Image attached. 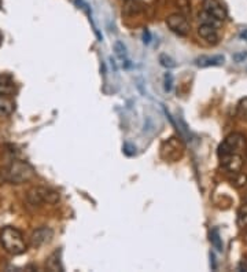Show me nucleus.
Masks as SVG:
<instances>
[{
	"label": "nucleus",
	"mask_w": 247,
	"mask_h": 272,
	"mask_svg": "<svg viewBox=\"0 0 247 272\" xmlns=\"http://www.w3.org/2000/svg\"><path fill=\"white\" fill-rule=\"evenodd\" d=\"M0 243L7 253L18 256L26 252V243L24 241V235L15 227H5L0 231Z\"/></svg>",
	"instance_id": "nucleus-1"
},
{
	"label": "nucleus",
	"mask_w": 247,
	"mask_h": 272,
	"mask_svg": "<svg viewBox=\"0 0 247 272\" xmlns=\"http://www.w3.org/2000/svg\"><path fill=\"white\" fill-rule=\"evenodd\" d=\"M2 176L5 180L13 184H22L29 181L33 177V168L25 161H13L2 171Z\"/></svg>",
	"instance_id": "nucleus-2"
},
{
	"label": "nucleus",
	"mask_w": 247,
	"mask_h": 272,
	"mask_svg": "<svg viewBox=\"0 0 247 272\" xmlns=\"http://www.w3.org/2000/svg\"><path fill=\"white\" fill-rule=\"evenodd\" d=\"M26 199L33 206L55 205L56 202H59V193L48 187H34L28 191Z\"/></svg>",
	"instance_id": "nucleus-3"
},
{
	"label": "nucleus",
	"mask_w": 247,
	"mask_h": 272,
	"mask_svg": "<svg viewBox=\"0 0 247 272\" xmlns=\"http://www.w3.org/2000/svg\"><path fill=\"white\" fill-rule=\"evenodd\" d=\"M246 150V136L243 134H235L228 135L224 142L218 146V157L228 156V154H235L238 153L240 154V151Z\"/></svg>",
	"instance_id": "nucleus-4"
},
{
	"label": "nucleus",
	"mask_w": 247,
	"mask_h": 272,
	"mask_svg": "<svg viewBox=\"0 0 247 272\" xmlns=\"http://www.w3.org/2000/svg\"><path fill=\"white\" fill-rule=\"evenodd\" d=\"M167 25L176 35L187 36L190 33V22H188L187 17L181 13L171 14L167 18Z\"/></svg>",
	"instance_id": "nucleus-5"
},
{
	"label": "nucleus",
	"mask_w": 247,
	"mask_h": 272,
	"mask_svg": "<svg viewBox=\"0 0 247 272\" xmlns=\"http://www.w3.org/2000/svg\"><path fill=\"white\" fill-rule=\"evenodd\" d=\"M54 237V231L50 227H40L34 229L30 235V245L33 247H40L48 243Z\"/></svg>",
	"instance_id": "nucleus-6"
},
{
	"label": "nucleus",
	"mask_w": 247,
	"mask_h": 272,
	"mask_svg": "<svg viewBox=\"0 0 247 272\" xmlns=\"http://www.w3.org/2000/svg\"><path fill=\"white\" fill-rule=\"evenodd\" d=\"M203 11L216 18L218 22L225 21L227 15H228L224 6L217 0H203Z\"/></svg>",
	"instance_id": "nucleus-7"
},
{
	"label": "nucleus",
	"mask_w": 247,
	"mask_h": 272,
	"mask_svg": "<svg viewBox=\"0 0 247 272\" xmlns=\"http://www.w3.org/2000/svg\"><path fill=\"white\" fill-rule=\"evenodd\" d=\"M221 160V166L225 171L231 173H238L243 168V158L240 154L235 153V154H228V156L220 157Z\"/></svg>",
	"instance_id": "nucleus-8"
},
{
	"label": "nucleus",
	"mask_w": 247,
	"mask_h": 272,
	"mask_svg": "<svg viewBox=\"0 0 247 272\" xmlns=\"http://www.w3.org/2000/svg\"><path fill=\"white\" fill-rule=\"evenodd\" d=\"M161 153L165 154L168 153L167 156H163V158L168 161H176L180 157V151L183 150L181 146H180V142L176 138H171L168 139L167 142H163L161 147Z\"/></svg>",
	"instance_id": "nucleus-9"
},
{
	"label": "nucleus",
	"mask_w": 247,
	"mask_h": 272,
	"mask_svg": "<svg viewBox=\"0 0 247 272\" xmlns=\"http://www.w3.org/2000/svg\"><path fill=\"white\" fill-rule=\"evenodd\" d=\"M198 35L206 41H209L212 44H216L218 41V33H217V26L209 25V24H200L198 28Z\"/></svg>",
	"instance_id": "nucleus-10"
},
{
	"label": "nucleus",
	"mask_w": 247,
	"mask_h": 272,
	"mask_svg": "<svg viewBox=\"0 0 247 272\" xmlns=\"http://www.w3.org/2000/svg\"><path fill=\"white\" fill-rule=\"evenodd\" d=\"M15 92V82L13 77L9 74H2L0 76V95L11 96Z\"/></svg>",
	"instance_id": "nucleus-11"
},
{
	"label": "nucleus",
	"mask_w": 247,
	"mask_h": 272,
	"mask_svg": "<svg viewBox=\"0 0 247 272\" xmlns=\"http://www.w3.org/2000/svg\"><path fill=\"white\" fill-rule=\"evenodd\" d=\"M225 58L222 55H213V56H200L195 60L196 66L199 68H209V66H220L224 64Z\"/></svg>",
	"instance_id": "nucleus-12"
},
{
	"label": "nucleus",
	"mask_w": 247,
	"mask_h": 272,
	"mask_svg": "<svg viewBox=\"0 0 247 272\" xmlns=\"http://www.w3.org/2000/svg\"><path fill=\"white\" fill-rule=\"evenodd\" d=\"M15 103L11 99V96L0 95V116H10L13 114Z\"/></svg>",
	"instance_id": "nucleus-13"
},
{
	"label": "nucleus",
	"mask_w": 247,
	"mask_h": 272,
	"mask_svg": "<svg viewBox=\"0 0 247 272\" xmlns=\"http://www.w3.org/2000/svg\"><path fill=\"white\" fill-rule=\"evenodd\" d=\"M238 225L240 228H244L247 227V202H243V205L239 207L238 211Z\"/></svg>",
	"instance_id": "nucleus-14"
},
{
	"label": "nucleus",
	"mask_w": 247,
	"mask_h": 272,
	"mask_svg": "<svg viewBox=\"0 0 247 272\" xmlns=\"http://www.w3.org/2000/svg\"><path fill=\"white\" fill-rule=\"evenodd\" d=\"M140 9H141V3L139 0H127V6H125L123 11L127 14H135L139 13Z\"/></svg>",
	"instance_id": "nucleus-15"
},
{
	"label": "nucleus",
	"mask_w": 247,
	"mask_h": 272,
	"mask_svg": "<svg viewBox=\"0 0 247 272\" xmlns=\"http://www.w3.org/2000/svg\"><path fill=\"white\" fill-rule=\"evenodd\" d=\"M210 241L213 243V246L217 249L218 252H222V241L221 237H220V233H218L217 228H214L212 233H210Z\"/></svg>",
	"instance_id": "nucleus-16"
},
{
	"label": "nucleus",
	"mask_w": 247,
	"mask_h": 272,
	"mask_svg": "<svg viewBox=\"0 0 247 272\" xmlns=\"http://www.w3.org/2000/svg\"><path fill=\"white\" fill-rule=\"evenodd\" d=\"M159 64H161L163 68H167V69H173V68H176L175 59L171 58L169 55H167V54H161V55H159Z\"/></svg>",
	"instance_id": "nucleus-17"
},
{
	"label": "nucleus",
	"mask_w": 247,
	"mask_h": 272,
	"mask_svg": "<svg viewBox=\"0 0 247 272\" xmlns=\"http://www.w3.org/2000/svg\"><path fill=\"white\" fill-rule=\"evenodd\" d=\"M238 116L240 120L247 121V96L238 103Z\"/></svg>",
	"instance_id": "nucleus-18"
},
{
	"label": "nucleus",
	"mask_w": 247,
	"mask_h": 272,
	"mask_svg": "<svg viewBox=\"0 0 247 272\" xmlns=\"http://www.w3.org/2000/svg\"><path fill=\"white\" fill-rule=\"evenodd\" d=\"M247 183V175L244 173H234V179H232V186L235 187H243Z\"/></svg>",
	"instance_id": "nucleus-19"
},
{
	"label": "nucleus",
	"mask_w": 247,
	"mask_h": 272,
	"mask_svg": "<svg viewBox=\"0 0 247 272\" xmlns=\"http://www.w3.org/2000/svg\"><path fill=\"white\" fill-rule=\"evenodd\" d=\"M114 51H115V54H117V56H118L119 59L121 60L127 59V47L123 46L122 41H115Z\"/></svg>",
	"instance_id": "nucleus-20"
},
{
	"label": "nucleus",
	"mask_w": 247,
	"mask_h": 272,
	"mask_svg": "<svg viewBox=\"0 0 247 272\" xmlns=\"http://www.w3.org/2000/svg\"><path fill=\"white\" fill-rule=\"evenodd\" d=\"M199 19L202 21V24H209V25H214V26L218 25L217 19L212 17V15H209V14L206 13V11H202V13H199Z\"/></svg>",
	"instance_id": "nucleus-21"
},
{
	"label": "nucleus",
	"mask_w": 247,
	"mask_h": 272,
	"mask_svg": "<svg viewBox=\"0 0 247 272\" xmlns=\"http://www.w3.org/2000/svg\"><path fill=\"white\" fill-rule=\"evenodd\" d=\"M163 84H165V91H172V88H173V76H172V73H165V76H163Z\"/></svg>",
	"instance_id": "nucleus-22"
},
{
	"label": "nucleus",
	"mask_w": 247,
	"mask_h": 272,
	"mask_svg": "<svg viewBox=\"0 0 247 272\" xmlns=\"http://www.w3.org/2000/svg\"><path fill=\"white\" fill-rule=\"evenodd\" d=\"M177 6H179L180 11H181V14H184V15L191 11V10H190V3H188V0H177Z\"/></svg>",
	"instance_id": "nucleus-23"
},
{
	"label": "nucleus",
	"mask_w": 247,
	"mask_h": 272,
	"mask_svg": "<svg viewBox=\"0 0 247 272\" xmlns=\"http://www.w3.org/2000/svg\"><path fill=\"white\" fill-rule=\"evenodd\" d=\"M123 153L128 154V156H133V154L136 153V147L131 146L129 143H125V144H123Z\"/></svg>",
	"instance_id": "nucleus-24"
},
{
	"label": "nucleus",
	"mask_w": 247,
	"mask_h": 272,
	"mask_svg": "<svg viewBox=\"0 0 247 272\" xmlns=\"http://www.w3.org/2000/svg\"><path fill=\"white\" fill-rule=\"evenodd\" d=\"M247 58V54L246 52H240V54H235L234 55V59L235 62H243V59H246Z\"/></svg>",
	"instance_id": "nucleus-25"
},
{
	"label": "nucleus",
	"mask_w": 247,
	"mask_h": 272,
	"mask_svg": "<svg viewBox=\"0 0 247 272\" xmlns=\"http://www.w3.org/2000/svg\"><path fill=\"white\" fill-rule=\"evenodd\" d=\"M143 40H145V43H147V44L151 41V35H150L149 29H146L145 32H143Z\"/></svg>",
	"instance_id": "nucleus-26"
},
{
	"label": "nucleus",
	"mask_w": 247,
	"mask_h": 272,
	"mask_svg": "<svg viewBox=\"0 0 247 272\" xmlns=\"http://www.w3.org/2000/svg\"><path fill=\"white\" fill-rule=\"evenodd\" d=\"M239 271H247V259H243L239 264Z\"/></svg>",
	"instance_id": "nucleus-27"
},
{
	"label": "nucleus",
	"mask_w": 247,
	"mask_h": 272,
	"mask_svg": "<svg viewBox=\"0 0 247 272\" xmlns=\"http://www.w3.org/2000/svg\"><path fill=\"white\" fill-rule=\"evenodd\" d=\"M240 39H243V40H246L247 41V29H244L243 30V32H240Z\"/></svg>",
	"instance_id": "nucleus-28"
},
{
	"label": "nucleus",
	"mask_w": 247,
	"mask_h": 272,
	"mask_svg": "<svg viewBox=\"0 0 247 272\" xmlns=\"http://www.w3.org/2000/svg\"><path fill=\"white\" fill-rule=\"evenodd\" d=\"M243 202H247V191L246 194H244V197H243Z\"/></svg>",
	"instance_id": "nucleus-29"
},
{
	"label": "nucleus",
	"mask_w": 247,
	"mask_h": 272,
	"mask_svg": "<svg viewBox=\"0 0 247 272\" xmlns=\"http://www.w3.org/2000/svg\"><path fill=\"white\" fill-rule=\"evenodd\" d=\"M246 154H247V149H246Z\"/></svg>",
	"instance_id": "nucleus-30"
}]
</instances>
